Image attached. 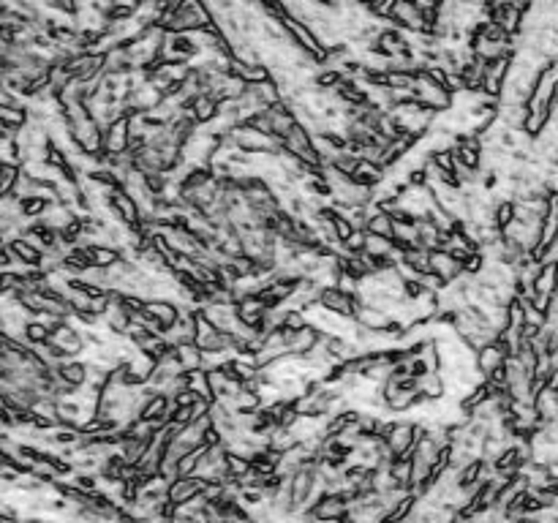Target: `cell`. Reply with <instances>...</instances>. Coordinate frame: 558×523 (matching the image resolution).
Listing matches in <instances>:
<instances>
[{
    "label": "cell",
    "mask_w": 558,
    "mask_h": 523,
    "mask_svg": "<svg viewBox=\"0 0 558 523\" xmlns=\"http://www.w3.org/2000/svg\"><path fill=\"white\" fill-rule=\"evenodd\" d=\"M147 314L156 316L158 322H164L166 327H172L180 319V305L172 300H147Z\"/></svg>",
    "instance_id": "cell-15"
},
{
    "label": "cell",
    "mask_w": 558,
    "mask_h": 523,
    "mask_svg": "<svg viewBox=\"0 0 558 523\" xmlns=\"http://www.w3.org/2000/svg\"><path fill=\"white\" fill-rule=\"evenodd\" d=\"M112 205L120 213V221H123L125 227H139V224H142V210H139V205L134 202V196L125 189H115V194H112Z\"/></svg>",
    "instance_id": "cell-7"
},
{
    "label": "cell",
    "mask_w": 558,
    "mask_h": 523,
    "mask_svg": "<svg viewBox=\"0 0 558 523\" xmlns=\"http://www.w3.org/2000/svg\"><path fill=\"white\" fill-rule=\"evenodd\" d=\"M186 384L191 393H196L205 401H213L215 403V396H213V387H210V379H207V368H196V371H186Z\"/></svg>",
    "instance_id": "cell-16"
},
{
    "label": "cell",
    "mask_w": 558,
    "mask_h": 523,
    "mask_svg": "<svg viewBox=\"0 0 558 523\" xmlns=\"http://www.w3.org/2000/svg\"><path fill=\"white\" fill-rule=\"evenodd\" d=\"M319 305L327 308V311H332V314L346 316V319H357V311H360L357 294L343 292V289H338V286H324V289L319 292Z\"/></svg>",
    "instance_id": "cell-2"
},
{
    "label": "cell",
    "mask_w": 558,
    "mask_h": 523,
    "mask_svg": "<svg viewBox=\"0 0 558 523\" xmlns=\"http://www.w3.org/2000/svg\"><path fill=\"white\" fill-rule=\"evenodd\" d=\"M218 115H221V101H218L215 96L202 93V96L194 99V120H196L199 126H210Z\"/></svg>",
    "instance_id": "cell-9"
},
{
    "label": "cell",
    "mask_w": 558,
    "mask_h": 523,
    "mask_svg": "<svg viewBox=\"0 0 558 523\" xmlns=\"http://www.w3.org/2000/svg\"><path fill=\"white\" fill-rule=\"evenodd\" d=\"M25 341L30 344V346H42V344H49L52 341V330L39 322V319H30L27 322V327H25Z\"/></svg>",
    "instance_id": "cell-24"
},
{
    "label": "cell",
    "mask_w": 558,
    "mask_h": 523,
    "mask_svg": "<svg viewBox=\"0 0 558 523\" xmlns=\"http://www.w3.org/2000/svg\"><path fill=\"white\" fill-rule=\"evenodd\" d=\"M395 248L393 237H379V234H368V243H365V253L368 256H390Z\"/></svg>",
    "instance_id": "cell-26"
},
{
    "label": "cell",
    "mask_w": 558,
    "mask_h": 523,
    "mask_svg": "<svg viewBox=\"0 0 558 523\" xmlns=\"http://www.w3.org/2000/svg\"><path fill=\"white\" fill-rule=\"evenodd\" d=\"M390 319L393 316L387 314V311H381V308H373V305H360V311H357V324L360 327H368V330H376V333H381L387 324H390Z\"/></svg>",
    "instance_id": "cell-11"
},
{
    "label": "cell",
    "mask_w": 558,
    "mask_h": 523,
    "mask_svg": "<svg viewBox=\"0 0 558 523\" xmlns=\"http://www.w3.org/2000/svg\"><path fill=\"white\" fill-rule=\"evenodd\" d=\"M0 123H3V126L25 128L27 123H30V115H27V104H20V106H0Z\"/></svg>",
    "instance_id": "cell-20"
},
{
    "label": "cell",
    "mask_w": 558,
    "mask_h": 523,
    "mask_svg": "<svg viewBox=\"0 0 558 523\" xmlns=\"http://www.w3.org/2000/svg\"><path fill=\"white\" fill-rule=\"evenodd\" d=\"M414 90H417V99L428 106V109H433L436 115H444V112H450V109H452V93H450L447 87L436 84L428 74H419V80H417V84H414Z\"/></svg>",
    "instance_id": "cell-1"
},
{
    "label": "cell",
    "mask_w": 558,
    "mask_h": 523,
    "mask_svg": "<svg viewBox=\"0 0 558 523\" xmlns=\"http://www.w3.org/2000/svg\"><path fill=\"white\" fill-rule=\"evenodd\" d=\"M485 262H488V259H485V253H482V251L471 253V256L463 262V272H466V275H479V272L488 267Z\"/></svg>",
    "instance_id": "cell-29"
},
{
    "label": "cell",
    "mask_w": 558,
    "mask_h": 523,
    "mask_svg": "<svg viewBox=\"0 0 558 523\" xmlns=\"http://www.w3.org/2000/svg\"><path fill=\"white\" fill-rule=\"evenodd\" d=\"M90 256H93V265L96 267H112L123 259V251L112 248V246H90Z\"/></svg>",
    "instance_id": "cell-23"
},
{
    "label": "cell",
    "mask_w": 558,
    "mask_h": 523,
    "mask_svg": "<svg viewBox=\"0 0 558 523\" xmlns=\"http://www.w3.org/2000/svg\"><path fill=\"white\" fill-rule=\"evenodd\" d=\"M534 292L553 297L558 292V262H545L539 275L534 278Z\"/></svg>",
    "instance_id": "cell-14"
},
{
    "label": "cell",
    "mask_w": 558,
    "mask_h": 523,
    "mask_svg": "<svg viewBox=\"0 0 558 523\" xmlns=\"http://www.w3.org/2000/svg\"><path fill=\"white\" fill-rule=\"evenodd\" d=\"M319 338H322V333L313 327V324H308V327H303V330H297V333L289 335V355L294 357H305L319 344Z\"/></svg>",
    "instance_id": "cell-10"
},
{
    "label": "cell",
    "mask_w": 558,
    "mask_h": 523,
    "mask_svg": "<svg viewBox=\"0 0 558 523\" xmlns=\"http://www.w3.org/2000/svg\"><path fill=\"white\" fill-rule=\"evenodd\" d=\"M419 401H422V396H419V390H417V387H398V390H395V396L387 398V409H393L395 415H400V412H412Z\"/></svg>",
    "instance_id": "cell-12"
},
{
    "label": "cell",
    "mask_w": 558,
    "mask_h": 523,
    "mask_svg": "<svg viewBox=\"0 0 558 523\" xmlns=\"http://www.w3.org/2000/svg\"><path fill=\"white\" fill-rule=\"evenodd\" d=\"M393 229H395V218L387 213V210H379L376 215H371V221H368V234L393 237Z\"/></svg>",
    "instance_id": "cell-22"
},
{
    "label": "cell",
    "mask_w": 558,
    "mask_h": 523,
    "mask_svg": "<svg viewBox=\"0 0 558 523\" xmlns=\"http://www.w3.org/2000/svg\"><path fill=\"white\" fill-rule=\"evenodd\" d=\"M431 267H433L436 275L444 278L447 284H452L460 275H466V272H463V262L455 259L450 251H444V248H438V251L431 253Z\"/></svg>",
    "instance_id": "cell-6"
},
{
    "label": "cell",
    "mask_w": 558,
    "mask_h": 523,
    "mask_svg": "<svg viewBox=\"0 0 558 523\" xmlns=\"http://www.w3.org/2000/svg\"><path fill=\"white\" fill-rule=\"evenodd\" d=\"M493 221H496V227L501 232L507 229V227L515 221V202H512V199H504V202H498V208L493 210Z\"/></svg>",
    "instance_id": "cell-27"
},
{
    "label": "cell",
    "mask_w": 558,
    "mask_h": 523,
    "mask_svg": "<svg viewBox=\"0 0 558 523\" xmlns=\"http://www.w3.org/2000/svg\"><path fill=\"white\" fill-rule=\"evenodd\" d=\"M316 521H343L349 515V504L341 493H327L313 510H308Z\"/></svg>",
    "instance_id": "cell-5"
},
{
    "label": "cell",
    "mask_w": 558,
    "mask_h": 523,
    "mask_svg": "<svg viewBox=\"0 0 558 523\" xmlns=\"http://www.w3.org/2000/svg\"><path fill=\"white\" fill-rule=\"evenodd\" d=\"M265 314H267V308H265V303H262V297H259V294H253V297H243V300L237 303V316H240V322H243V324H248V327H256V330H259V324H262Z\"/></svg>",
    "instance_id": "cell-8"
},
{
    "label": "cell",
    "mask_w": 558,
    "mask_h": 523,
    "mask_svg": "<svg viewBox=\"0 0 558 523\" xmlns=\"http://www.w3.org/2000/svg\"><path fill=\"white\" fill-rule=\"evenodd\" d=\"M284 311V308H281ZM284 330H289V333H297V330H303V327H308V316L303 314V311H284V324H281Z\"/></svg>",
    "instance_id": "cell-28"
},
{
    "label": "cell",
    "mask_w": 558,
    "mask_h": 523,
    "mask_svg": "<svg viewBox=\"0 0 558 523\" xmlns=\"http://www.w3.org/2000/svg\"><path fill=\"white\" fill-rule=\"evenodd\" d=\"M556 294H558V292H556Z\"/></svg>",
    "instance_id": "cell-33"
},
{
    "label": "cell",
    "mask_w": 558,
    "mask_h": 523,
    "mask_svg": "<svg viewBox=\"0 0 558 523\" xmlns=\"http://www.w3.org/2000/svg\"><path fill=\"white\" fill-rule=\"evenodd\" d=\"M534 406H537L539 417H542V428H545L547 422H556L558 420V390L545 387L537 396V401H534Z\"/></svg>",
    "instance_id": "cell-13"
},
{
    "label": "cell",
    "mask_w": 558,
    "mask_h": 523,
    "mask_svg": "<svg viewBox=\"0 0 558 523\" xmlns=\"http://www.w3.org/2000/svg\"><path fill=\"white\" fill-rule=\"evenodd\" d=\"M58 371L74 387H84L87 384V363L84 360H65L63 365H58Z\"/></svg>",
    "instance_id": "cell-17"
},
{
    "label": "cell",
    "mask_w": 558,
    "mask_h": 523,
    "mask_svg": "<svg viewBox=\"0 0 558 523\" xmlns=\"http://www.w3.org/2000/svg\"><path fill=\"white\" fill-rule=\"evenodd\" d=\"M436 6H444V3H447V0H433Z\"/></svg>",
    "instance_id": "cell-32"
},
{
    "label": "cell",
    "mask_w": 558,
    "mask_h": 523,
    "mask_svg": "<svg viewBox=\"0 0 558 523\" xmlns=\"http://www.w3.org/2000/svg\"><path fill=\"white\" fill-rule=\"evenodd\" d=\"M128 142H131V126H128V115H125L103 131V153L123 156V153H128Z\"/></svg>",
    "instance_id": "cell-4"
},
{
    "label": "cell",
    "mask_w": 558,
    "mask_h": 523,
    "mask_svg": "<svg viewBox=\"0 0 558 523\" xmlns=\"http://www.w3.org/2000/svg\"><path fill=\"white\" fill-rule=\"evenodd\" d=\"M11 251L17 253V259H20V262L33 265V267H39V265H42V259H44V253L39 251V248H33V246H30L27 240H22V237L11 243Z\"/></svg>",
    "instance_id": "cell-25"
},
{
    "label": "cell",
    "mask_w": 558,
    "mask_h": 523,
    "mask_svg": "<svg viewBox=\"0 0 558 523\" xmlns=\"http://www.w3.org/2000/svg\"><path fill=\"white\" fill-rule=\"evenodd\" d=\"M175 357L180 360V365L186 371H196V368H205V352L196 346V344H186V346H175Z\"/></svg>",
    "instance_id": "cell-19"
},
{
    "label": "cell",
    "mask_w": 558,
    "mask_h": 523,
    "mask_svg": "<svg viewBox=\"0 0 558 523\" xmlns=\"http://www.w3.org/2000/svg\"><path fill=\"white\" fill-rule=\"evenodd\" d=\"M417 390L425 401H438V398L447 396V387H444V379L441 374H428V377L417 379Z\"/></svg>",
    "instance_id": "cell-18"
},
{
    "label": "cell",
    "mask_w": 558,
    "mask_h": 523,
    "mask_svg": "<svg viewBox=\"0 0 558 523\" xmlns=\"http://www.w3.org/2000/svg\"><path fill=\"white\" fill-rule=\"evenodd\" d=\"M22 167L17 164H0V196H11L20 183Z\"/></svg>",
    "instance_id": "cell-21"
},
{
    "label": "cell",
    "mask_w": 558,
    "mask_h": 523,
    "mask_svg": "<svg viewBox=\"0 0 558 523\" xmlns=\"http://www.w3.org/2000/svg\"><path fill=\"white\" fill-rule=\"evenodd\" d=\"M202 491H205V480H202V477H196V474H194V477H177L175 482H169L166 499L175 504V507H180V504L202 496Z\"/></svg>",
    "instance_id": "cell-3"
},
{
    "label": "cell",
    "mask_w": 558,
    "mask_h": 523,
    "mask_svg": "<svg viewBox=\"0 0 558 523\" xmlns=\"http://www.w3.org/2000/svg\"><path fill=\"white\" fill-rule=\"evenodd\" d=\"M196 401H199V396H196V393H191V390H180V393H175V396H172V403H175L177 409H191Z\"/></svg>",
    "instance_id": "cell-31"
},
{
    "label": "cell",
    "mask_w": 558,
    "mask_h": 523,
    "mask_svg": "<svg viewBox=\"0 0 558 523\" xmlns=\"http://www.w3.org/2000/svg\"><path fill=\"white\" fill-rule=\"evenodd\" d=\"M332 221H335V232H338V240H341V243H346V240H349V237L354 234L352 221H349L346 215H341V213H335V218H332Z\"/></svg>",
    "instance_id": "cell-30"
}]
</instances>
